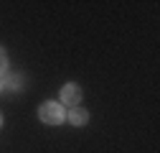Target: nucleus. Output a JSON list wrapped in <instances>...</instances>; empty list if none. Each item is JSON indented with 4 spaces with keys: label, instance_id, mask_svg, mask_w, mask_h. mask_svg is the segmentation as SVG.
Returning <instances> with one entry per match:
<instances>
[{
    "label": "nucleus",
    "instance_id": "2",
    "mask_svg": "<svg viewBox=\"0 0 160 153\" xmlns=\"http://www.w3.org/2000/svg\"><path fill=\"white\" fill-rule=\"evenodd\" d=\"M79 102H82V87L74 84V82H66V84L61 87V105L76 107Z\"/></svg>",
    "mask_w": 160,
    "mask_h": 153
},
{
    "label": "nucleus",
    "instance_id": "1",
    "mask_svg": "<svg viewBox=\"0 0 160 153\" xmlns=\"http://www.w3.org/2000/svg\"><path fill=\"white\" fill-rule=\"evenodd\" d=\"M38 120L46 123V125H61L66 120V112L61 102H43L38 107Z\"/></svg>",
    "mask_w": 160,
    "mask_h": 153
},
{
    "label": "nucleus",
    "instance_id": "5",
    "mask_svg": "<svg viewBox=\"0 0 160 153\" xmlns=\"http://www.w3.org/2000/svg\"><path fill=\"white\" fill-rule=\"evenodd\" d=\"M18 84H21V79H18V76H10V87L18 89Z\"/></svg>",
    "mask_w": 160,
    "mask_h": 153
},
{
    "label": "nucleus",
    "instance_id": "6",
    "mask_svg": "<svg viewBox=\"0 0 160 153\" xmlns=\"http://www.w3.org/2000/svg\"><path fill=\"white\" fill-rule=\"evenodd\" d=\"M3 87H5V84H3V79H0V92H3Z\"/></svg>",
    "mask_w": 160,
    "mask_h": 153
},
{
    "label": "nucleus",
    "instance_id": "4",
    "mask_svg": "<svg viewBox=\"0 0 160 153\" xmlns=\"http://www.w3.org/2000/svg\"><path fill=\"white\" fill-rule=\"evenodd\" d=\"M5 71H8V54L0 49V76H3Z\"/></svg>",
    "mask_w": 160,
    "mask_h": 153
},
{
    "label": "nucleus",
    "instance_id": "7",
    "mask_svg": "<svg viewBox=\"0 0 160 153\" xmlns=\"http://www.w3.org/2000/svg\"><path fill=\"white\" fill-rule=\"evenodd\" d=\"M0 125H3V115H0Z\"/></svg>",
    "mask_w": 160,
    "mask_h": 153
},
{
    "label": "nucleus",
    "instance_id": "3",
    "mask_svg": "<svg viewBox=\"0 0 160 153\" xmlns=\"http://www.w3.org/2000/svg\"><path fill=\"white\" fill-rule=\"evenodd\" d=\"M66 120L71 123V125H76V128H82V125H87L89 123V112H87V107H71L69 110V115H66Z\"/></svg>",
    "mask_w": 160,
    "mask_h": 153
}]
</instances>
